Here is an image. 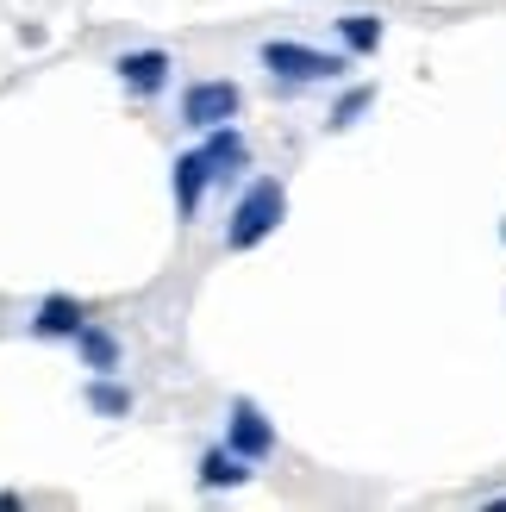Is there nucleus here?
<instances>
[{
  "mask_svg": "<svg viewBox=\"0 0 506 512\" xmlns=\"http://www.w3.org/2000/svg\"><path fill=\"white\" fill-rule=\"evenodd\" d=\"M288 213V188L275 182V175H257L244 194H238V207H232V225H225V250H257L275 225H282Z\"/></svg>",
  "mask_w": 506,
  "mask_h": 512,
  "instance_id": "nucleus-1",
  "label": "nucleus"
},
{
  "mask_svg": "<svg viewBox=\"0 0 506 512\" xmlns=\"http://www.w3.org/2000/svg\"><path fill=\"white\" fill-rule=\"evenodd\" d=\"M263 69L282 75V82H338L350 69V57L338 50H313V44H294V38H269L263 44Z\"/></svg>",
  "mask_w": 506,
  "mask_h": 512,
  "instance_id": "nucleus-2",
  "label": "nucleus"
},
{
  "mask_svg": "<svg viewBox=\"0 0 506 512\" xmlns=\"http://www.w3.org/2000/svg\"><path fill=\"white\" fill-rule=\"evenodd\" d=\"M244 107V88L238 82H194L182 94V125H194V132H213V125H232Z\"/></svg>",
  "mask_w": 506,
  "mask_h": 512,
  "instance_id": "nucleus-3",
  "label": "nucleus"
},
{
  "mask_svg": "<svg viewBox=\"0 0 506 512\" xmlns=\"http://www.w3.org/2000/svg\"><path fill=\"white\" fill-rule=\"evenodd\" d=\"M225 444H232L238 456H250V463H269L275 456V425L257 413V400H232V419H225Z\"/></svg>",
  "mask_w": 506,
  "mask_h": 512,
  "instance_id": "nucleus-4",
  "label": "nucleus"
},
{
  "mask_svg": "<svg viewBox=\"0 0 506 512\" xmlns=\"http://www.w3.org/2000/svg\"><path fill=\"white\" fill-rule=\"evenodd\" d=\"M113 69H119V82L132 88V94H157V88L169 82L175 63H169V50H125Z\"/></svg>",
  "mask_w": 506,
  "mask_h": 512,
  "instance_id": "nucleus-5",
  "label": "nucleus"
},
{
  "mask_svg": "<svg viewBox=\"0 0 506 512\" xmlns=\"http://www.w3.org/2000/svg\"><path fill=\"white\" fill-rule=\"evenodd\" d=\"M175 213L182 219H194V207H200V194H207V182H213V169H207V150H182L175 157Z\"/></svg>",
  "mask_w": 506,
  "mask_h": 512,
  "instance_id": "nucleus-6",
  "label": "nucleus"
},
{
  "mask_svg": "<svg viewBox=\"0 0 506 512\" xmlns=\"http://www.w3.org/2000/svg\"><path fill=\"white\" fill-rule=\"evenodd\" d=\"M200 150H207V169H213V182H232V175L244 169V157H250V144H244V132H238V125H213Z\"/></svg>",
  "mask_w": 506,
  "mask_h": 512,
  "instance_id": "nucleus-7",
  "label": "nucleus"
},
{
  "mask_svg": "<svg viewBox=\"0 0 506 512\" xmlns=\"http://www.w3.org/2000/svg\"><path fill=\"white\" fill-rule=\"evenodd\" d=\"M82 325H88L82 300H69V294H44V300H38V319H32L38 338H75Z\"/></svg>",
  "mask_w": 506,
  "mask_h": 512,
  "instance_id": "nucleus-8",
  "label": "nucleus"
},
{
  "mask_svg": "<svg viewBox=\"0 0 506 512\" xmlns=\"http://www.w3.org/2000/svg\"><path fill=\"white\" fill-rule=\"evenodd\" d=\"M238 481H250V456H238L232 444H213L200 456V488H238Z\"/></svg>",
  "mask_w": 506,
  "mask_h": 512,
  "instance_id": "nucleus-9",
  "label": "nucleus"
},
{
  "mask_svg": "<svg viewBox=\"0 0 506 512\" xmlns=\"http://www.w3.org/2000/svg\"><path fill=\"white\" fill-rule=\"evenodd\" d=\"M75 350H82V363H88L94 375H113V369H119V338H113V331H100V325H82V331H75Z\"/></svg>",
  "mask_w": 506,
  "mask_h": 512,
  "instance_id": "nucleus-10",
  "label": "nucleus"
},
{
  "mask_svg": "<svg viewBox=\"0 0 506 512\" xmlns=\"http://www.w3.org/2000/svg\"><path fill=\"white\" fill-rule=\"evenodd\" d=\"M88 406H94L100 419H132V388L113 381V375H94L88 381Z\"/></svg>",
  "mask_w": 506,
  "mask_h": 512,
  "instance_id": "nucleus-11",
  "label": "nucleus"
},
{
  "mask_svg": "<svg viewBox=\"0 0 506 512\" xmlns=\"http://www.w3.org/2000/svg\"><path fill=\"white\" fill-rule=\"evenodd\" d=\"M338 38H344L350 57H375V44H382V19H375V13H344Z\"/></svg>",
  "mask_w": 506,
  "mask_h": 512,
  "instance_id": "nucleus-12",
  "label": "nucleus"
},
{
  "mask_svg": "<svg viewBox=\"0 0 506 512\" xmlns=\"http://www.w3.org/2000/svg\"><path fill=\"white\" fill-rule=\"evenodd\" d=\"M369 107H375V88H350V94H338V107H332V119H325V125H332V132H350Z\"/></svg>",
  "mask_w": 506,
  "mask_h": 512,
  "instance_id": "nucleus-13",
  "label": "nucleus"
},
{
  "mask_svg": "<svg viewBox=\"0 0 506 512\" xmlns=\"http://www.w3.org/2000/svg\"><path fill=\"white\" fill-rule=\"evenodd\" d=\"M494 512H506V500H494Z\"/></svg>",
  "mask_w": 506,
  "mask_h": 512,
  "instance_id": "nucleus-14",
  "label": "nucleus"
},
{
  "mask_svg": "<svg viewBox=\"0 0 506 512\" xmlns=\"http://www.w3.org/2000/svg\"><path fill=\"white\" fill-rule=\"evenodd\" d=\"M500 238H506V232H500Z\"/></svg>",
  "mask_w": 506,
  "mask_h": 512,
  "instance_id": "nucleus-15",
  "label": "nucleus"
}]
</instances>
